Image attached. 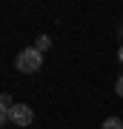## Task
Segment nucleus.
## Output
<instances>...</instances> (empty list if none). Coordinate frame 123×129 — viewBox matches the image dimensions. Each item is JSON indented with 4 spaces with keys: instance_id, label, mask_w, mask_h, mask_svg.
<instances>
[{
    "instance_id": "1",
    "label": "nucleus",
    "mask_w": 123,
    "mask_h": 129,
    "mask_svg": "<svg viewBox=\"0 0 123 129\" xmlns=\"http://www.w3.org/2000/svg\"><path fill=\"white\" fill-rule=\"evenodd\" d=\"M14 66L23 72V75H34V72H40L43 69V52L40 49H23L17 52V60H14Z\"/></svg>"
},
{
    "instance_id": "2",
    "label": "nucleus",
    "mask_w": 123,
    "mask_h": 129,
    "mask_svg": "<svg viewBox=\"0 0 123 129\" xmlns=\"http://www.w3.org/2000/svg\"><path fill=\"white\" fill-rule=\"evenodd\" d=\"M9 118H12L17 126H29L34 115H32V106H26V103H14V109L9 112Z\"/></svg>"
},
{
    "instance_id": "3",
    "label": "nucleus",
    "mask_w": 123,
    "mask_h": 129,
    "mask_svg": "<svg viewBox=\"0 0 123 129\" xmlns=\"http://www.w3.org/2000/svg\"><path fill=\"white\" fill-rule=\"evenodd\" d=\"M103 129H123V120L120 118H106L103 120Z\"/></svg>"
},
{
    "instance_id": "4",
    "label": "nucleus",
    "mask_w": 123,
    "mask_h": 129,
    "mask_svg": "<svg viewBox=\"0 0 123 129\" xmlns=\"http://www.w3.org/2000/svg\"><path fill=\"white\" fill-rule=\"evenodd\" d=\"M49 35H40V37H37V46H40V52H46V49H49Z\"/></svg>"
},
{
    "instance_id": "5",
    "label": "nucleus",
    "mask_w": 123,
    "mask_h": 129,
    "mask_svg": "<svg viewBox=\"0 0 123 129\" xmlns=\"http://www.w3.org/2000/svg\"><path fill=\"white\" fill-rule=\"evenodd\" d=\"M114 92H117V95L123 98V75H120V78H117V83H114Z\"/></svg>"
},
{
    "instance_id": "6",
    "label": "nucleus",
    "mask_w": 123,
    "mask_h": 129,
    "mask_svg": "<svg viewBox=\"0 0 123 129\" xmlns=\"http://www.w3.org/2000/svg\"><path fill=\"white\" fill-rule=\"evenodd\" d=\"M117 57H120V63H123V46H120V52H117Z\"/></svg>"
}]
</instances>
